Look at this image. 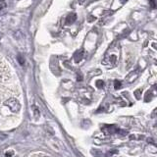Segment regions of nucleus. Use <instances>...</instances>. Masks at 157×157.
Here are the masks:
<instances>
[{
  "instance_id": "obj_1",
  "label": "nucleus",
  "mask_w": 157,
  "mask_h": 157,
  "mask_svg": "<svg viewBox=\"0 0 157 157\" xmlns=\"http://www.w3.org/2000/svg\"><path fill=\"white\" fill-rule=\"evenodd\" d=\"M4 104L6 105L9 108V109L11 110L12 112H14V113L19 112L20 109H21V103L19 102L18 99H16V98H14V97L9 98L8 100L5 101Z\"/></svg>"
},
{
  "instance_id": "obj_2",
  "label": "nucleus",
  "mask_w": 157,
  "mask_h": 157,
  "mask_svg": "<svg viewBox=\"0 0 157 157\" xmlns=\"http://www.w3.org/2000/svg\"><path fill=\"white\" fill-rule=\"evenodd\" d=\"M102 132H105L106 135H112L116 134V132H120L121 131L115 125H105L104 127H102Z\"/></svg>"
},
{
  "instance_id": "obj_3",
  "label": "nucleus",
  "mask_w": 157,
  "mask_h": 157,
  "mask_svg": "<svg viewBox=\"0 0 157 157\" xmlns=\"http://www.w3.org/2000/svg\"><path fill=\"white\" fill-rule=\"evenodd\" d=\"M76 20H77V15L75 13H71V14H69L66 18V24L72 25L73 23H75Z\"/></svg>"
},
{
  "instance_id": "obj_4",
  "label": "nucleus",
  "mask_w": 157,
  "mask_h": 157,
  "mask_svg": "<svg viewBox=\"0 0 157 157\" xmlns=\"http://www.w3.org/2000/svg\"><path fill=\"white\" fill-rule=\"evenodd\" d=\"M82 56H83V51L82 50H78L75 52V54H74V60H75V62H80L82 59Z\"/></svg>"
},
{
  "instance_id": "obj_5",
  "label": "nucleus",
  "mask_w": 157,
  "mask_h": 157,
  "mask_svg": "<svg viewBox=\"0 0 157 157\" xmlns=\"http://www.w3.org/2000/svg\"><path fill=\"white\" fill-rule=\"evenodd\" d=\"M137 78V73L136 72H132L130 73L129 75H128V77L126 78V81L128 82H135L136 81V78Z\"/></svg>"
},
{
  "instance_id": "obj_6",
  "label": "nucleus",
  "mask_w": 157,
  "mask_h": 157,
  "mask_svg": "<svg viewBox=\"0 0 157 157\" xmlns=\"http://www.w3.org/2000/svg\"><path fill=\"white\" fill-rule=\"evenodd\" d=\"M33 116H34V118H36V119H38L39 115H40V113H39V110L37 109L36 106H33Z\"/></svg>"
},
{
  "instance_id": "obj_7",
  "label": "nucleus",
  "mask_w": 157,
  "mask_h": 157,
  "mask_svg": "<svg viewBox=\"0 0 157 157\" xmlns=\"http://www.w3.org/2000/svg\"><path fill=\"white\" fill-rule=\"evenodd\" d=\"M149 4L151 9H156L157 8V1L156 0H149Z\"/></svg>"
},
{
  "instance_id": "obj_8",
  "label": "nucleus",
  "mask_w": 157,
  "mask_h": 157,
  "mask_svg": "<svg viewBox=\"0 0 157 157\" xmlns=\"http://www.w3.org/2000/svg\"><path fill=\"white\" fill-rule=\"evenodd\" d=\"M122 86V82H120V81H118V80H116L115 82H114V88L115 90H119V88Z\"/></svg>"
},
{
  "instance_id": "obj_9",
  "label": "nucleus",
  "mask_w": 157,
  "mask_h": 157,
  "mask_svg": "<svg viewBox=\"0 0 157 157\" xmlns=\"http://www.w3.org/2000/svg\"><path fill=\"white\" fill-rule=\"evenodd\" d=\"M96 86H97L98 88H102L103 86H104V82L101 81V80L97 81V82H96Z\"/></svg>"
},
{
  "instance_id": "obj_10",
  "label": "nucleus",
  "mask_w": 157,
  "mask_h": 157,
  "mask_svg": "<svg viewBox=\"0 0 157 157\" xmlns=\"http://www.w3.org/2000/svg\"><path fill=\"white\" fill-rule=\"evenodd\" d=\"M7 135L6 134H3V132H0V141H3L7 139Z\"/></svg>"
},
{
  "instance_id": "obj_11",
  "label": "nucleus",
  "mask_w": 157,
  "mask_h": 157,
  "mask_svg": "<svg viewBox=\"0 0 157 157\" xmlns=\"http://www.w3.org/2000/svg\"><path fill=\"white\" fill-rule=\"evenodd\" d=\"M140 94H141L140 90H136V91H135V96L137 98V99H140Z\"/></svg>"
},
{
  "instance_id": "obj_12",
  "label": "nucleus",
  "mask_w": 157,
  "mask_h": 157,
  "mask_svg": "<svg viewBox=\"0 0 157 157\" xmlns=\"http://www.w3.org/2000/svg\"><path fill=\"white\" fill-rule=\"evenodd\" d=\"M23 60H24V59H23V58H22L21 56L19 55V62L21 63V65H23V64L25 63V61H23Z\"/></svg>"
},
{
  "instance_id": "obj_13",
  "label": "nucleus",
  "mask_w": 157,
  "mask_h": 157,
  "mask_svg": "<svg viewBox=\"0 0 157 157\" xmlns=\"http://www.w3.org/2000/svg\"><path fill=\"white\" fill-rule=\"evenodd\" d=\"M3 6H4V4H3V3H0V10H1V9L3 8Z\"/></svg>"
},
{
  "instance_id": "obj_14",
  "label": "nucleus",
  "mask_w": 157,
  "mask_h": 157,
  "mask_svg": "<svg viewBox=\"0 0 157 157\" xmlns=\"http://www.w3.org/2000/svg\"><path fill=\"white\" fill-rule=\"evenodd\" d=\"M126 1H127V0H122V2H123V3H125Z\"/></svg>"
},
{
  "instance_id": "obj_15",
  "label": "nucleus",
  "mask_w": 157,
  "mask_h": 157,
  "mask_svg": "<svg viewBox=\"0 0 157 157\" xmlns=\"http://www.w3.org/2000/svg\"><path fill=\"white\" fill-rule=\"evenodd\" d=\"M1 36H2V34H1V33H0V38H1Z\"/></svg>"
}]
</instances>
